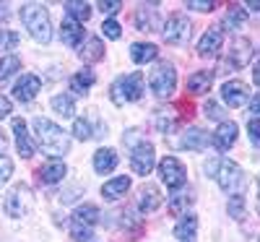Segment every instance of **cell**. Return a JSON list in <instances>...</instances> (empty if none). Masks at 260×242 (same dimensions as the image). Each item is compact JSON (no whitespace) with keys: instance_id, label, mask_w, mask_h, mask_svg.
<instances>
[{"instance_id":"obj_37","label":"cell","mask_w":260,"mask_h":242,"mask_svg":"<svg viewBox=\"0 0 260 242\" xmlns=\"http://www.w3.org/2000/svg\"><path fill=\"white\" fill-rule=\"evenodd\" d=\"M102 34H104L107 39H120V37H122V26L117 24L115 18H107L104 24H102Z\"/></svg>"},{"instance_id":"obj_40","label":"cell","mask_w":260,"mask_h":242,"mask_svg":"<svg viewBox=\"0 0 260 242\" xmlns=\"http://www.w3.org/2000/svg\"><path fill=\"white\" fill-rule=\"evenodd\" d=\"M104 16H115V13H120V8H122V3L120 0H102V3L96 6Z\"/></svg>"},{"instance_id":"obj_30","label":"cell","mask_w":260,"mask_h":242,"mask_svg":"<svg viewBox=\"0 0 260 242\" xmlns=\"http://www.w3.org/2000/svg\"><path fill=\"white\" fill-rule=\"evenodd\" d=\"M245 21H247V11H245L242 6H229V11H226V16H224V26H226L229 32L242 29Z\"/></svg>"},{"instance_id":"obj_28","label":"cell","mask_w":260,"mask_h":242,"mask_svg":"<svg viewBox=\"0 0 260 242\" xmlns=\"http://www.w3.org/2000/svg\"><path fill=\"white\" fill-rule=\"evenodd\" d=\"M94 81H96V76H94V71H89V68H83V71H78L73 78H71V92L73 94H78V97H83L86 92L94 86Z\"/></svg>"},{"instance_id":"obj_23","label":"cell","mask_w":260,"mask_h":242,"mask_svg":"<svg viewBox=\"0 0 260 242\" xmlns=\"http://www.w3.org/2000/svg\"><path fill=\"white\" fill-rule=\"evenodd\" d=\"M156 57H159V47L151 45V42H136V45L130 47V60L138 63V65H146Z\"/></svg>"},{"instance_id":"obj_46","label":"cell","mask_w":260,"mask_h":242,"mask_svg":"<svg viewBox=\"0 0 260 242\" xmlns=\"http://www.w3.org/2000/svg\"><path fill=\"white\" fill-rule=\"evenodd\" d=\"M0 18H3V21L8 18V11H6V6H0Z\"/></svg>"},{"instance_id":"obj_10","label":"cell","mask_w":260,"mask_h":242,"mask_svg":"<svg viewBox=\"0 0 260 242\" xmlns=\"http://www.w3.org/2000/svg\"><path fill=\"white\" fill-rule=\"evenodd\" d=\"M250 57H252V47H250V42L247 39H234L232 42V47H229V52H226V57L221 60V71L224 73H229V71H240V68H245V65L250 63Z\"/></svg>"},{"instance_id":"obj_44","label":"cell","mask_w":260,"mask_h":242,"mask_svg":"<svg viewBox=\"0 0 260 242\" xmlns=\"http://www.w3.org/2000/svg\"><path fill=\"white\" fill-rule=\"evenodd\" d=\"M250 112H255V117H260V92L250 99Z\"/></svg>"},{"instance_id":"obj_16","label":"cell","mask_w":260,"mask_h":242,"mask_svg":"<svg viewBox=\"0 0 260 242\" xmlns=\"http://www.w3.org/2000/svg\"><path fill=\"white\" fill-rule=\"evenodd\" d=\"M13 136H16V148H18V154L24 159H31L34 157V143H31V138H29V130H26V123H24V117H13Z\"/></svg>"},{"instance_id":"obj_24","label":"cell","mask_w":260,"mask_h":242,"mask_svg":"<svg viewBox=\"0 0 260 242\" xmlns=\"http://www.w3.org/2000/svg\"><path fill=\"white\" fill-rule=\"evenodd\" d=\"M60 37H62V42H65L68 47H78L81 42H83V29H81L78 21L65 18V21H62V26H60Z\"/></svg>"},{"instance_id":"obj_12","label":"cell","mask_w":260,"mask_h":242,"mask_svg":"<svg viewBox=\"0 0 260 242\" xmlns=\"http://www.w3.org/2000/svg\"><path fill=\"white\" fill-rule=\"evenodd\" d=\"M221 99L232 107V109H240L250 102V86L240 78H234V81H226L221 86Z\"/></svg>"},{"instance_id":"obj_41","label":"cell","mask_w":260,"mask_h":242,"mask_svg":"<svg viewBox=\"0 0 260 242\" xmlns=\"http://www.w3.org/2000/svg\"><path fill=\"white\" fill-rule=\"evenodd\" d=\"M247 136H250L252 143L260 146V117H250L247 120Z\"/></svg>"},{"instance_id":"obj_5","label":"cell","mask_w":260,"mask_h":242,"mask_svg":"<svg viewBox=\"0 0 260 242\" xmlns=\"http://www.w3.org/2000/svg\"><path fill=\"white\" fill-rule=\"evenodd\" d=\"M148 86H151V92H154L159 99H169L172 94H175L177 89V71H175V65L161 60L156 63V68L148 73Z\"/></svg>"},{"instance_id":"obj_7","label":"cell","mask_w":260,"mask_h":242,"mask_svg":"<svg viewBox=\"0 0 260 242\" xmlns=\"http://www.w3.org/2000/svg\"><path fill=\"white\" fill-rule=\"evenodd\" d=\"M34 206V195L29 190V185H13L6 195V201H3V208L11 219H21V216H26Z\"/></svg>"},{"instance_id":"obj_33","label":"cell","mask_w":260,"mask_h":242,"mask_svg":"<svg viewBox=\"0 0 260 242\" xmlns=\"http://www.w3.org/2000/svg\"><path fill=\"white\" fill-rule=\"evenodd\" d=\"M18 68H21V60L16 55H3L0 57V83H6Z\"/></svg>"},{"instance_id":"obj_9","label":"cell","mask_w":260,"mask_h":242,"mask_svg":"<svg viewBox=\"0 0 260 242\" xmlns=\"http://www.w3.org/2000/svg\"><path fill=\"white\" fill-rule=\"evenodd\" d=\"M159 177H161V183H164L167 188L180 190V188L187 183V169H185V164H182L177 157H164V159L159 162Z\"/></svg>"},{"instance_id":"obj_20","label":"cell","mask_w":260,"mask_h":242,"mask_svg":"<svg viewBox=\"0 0 260 242\" xmlns=\"http://www.w3.org/2000/svg\"><path fill=\"white\" fill-rule=\"evenodd\" d=\"M175 237L177 242H195V237H198V216L195 214L180 216V222L175 227Z\"/></svg>"},{"instance_id":"obj_2","label":"cell","mask_w":260,"mask_h":242,"mask_svg":"<svg viewBox=\"0 0 260 242\" xmlns=\"http://www.w3.org/2000/svg\"><path fill=\"white\" fill-rule=\"evenodd\" d=\"M211 177L219 183V188L229 195H242L245 193V185H247V177L245 172L240 169V164H234L224 157H216V169Z\"/></svg>"},{"instance_id":"obj_4","label":"cell","mask_w":260,"mask_h":242,"mask_svg":"<svg viewBox=\"0 0 260 242\" xmlns=\"http://www.w3.org/2000/svg\"><path fill=\"white\" fill-rule=\"evenodd\" d=\"M143 97V73L141 71H133L127 76H120L112 89H110V99L117 104V107H125L127 102H138Z\"/></svg>"},{"instance_id":"obj_6","label":"cell","mask_w":260,"mask_h":242,"mask_svg":"<svg viewBox=\"0 0 260 242\" xmlns=\"http://www.w3.org/2000/svg\"><path fill=\"white\" fill-rule=\"evenodd\" d=\"M99 208L94 206V203H83V206H78L76 211H73V219H71V234H73V239L76 242H89L94 234H91V229H94V224L99 222Z\"/></svg>"},{"instance_id":"obj_39","label":"cell","mask_w":260,"mask_h":242,"mask_svg":"<svg viewBox=\"0 0 260 242\" xmlns=\"http://www.w3.org/2000/svg\"><path fill=\"white\" fill-rule=\"evenodd\" d=\"M13 174V162L8 157H0V188H3Z\"/></svg>"},{"instance_id":"obj_38","label":"cell","mask_w":260,"mask_h":242,"mask_svg":"<svg viewBox=\"0 0 260 242\" xmlns=\"http://www.w3.org/2000/svg\"><path fill=\"white\" fill-rule=\"evenodd\" d=\"M203 115L208 117V120H221L224 123V109H221V104H216V102H206L203 104Z\"/></svg>"},{"instance_id":"obj_29","label":"cell","mask_w":260,"mask_h":242,"mask_svg":"<svg viewBox=\"0 0 260 242\" xmlns=\"http://www.w3.org/2000/svg\"><path fill=\"white\" fill-rule=\"evenodd\" d=\"M94 123H96V117H76V120H73V136H76L78 141H91V138H96L99 133L94 130Z\"/></svg>"},{"instance_id":"obj_19","label":"cell","mask_w":260,"mask_h":242,"mask_svg":"<svg viewBox=\"0 0 260 242\" xmlns=\"http://www.w3.org/2000/svg\"><path fill=\"white\" fill-rule=\"evenodd\" d=\"M161 206V193L156 185L146 183L141 190H138V211L141 214H154L156 208Z\"/></svg>"},{"instance_id":"obj_3","label":"cell","mask_w":260,"mask_h":242,"mask_svg":"<svg viewBox=\"0 0 260 242\" xmlns=\"http://www.w3.org/2000/svg\"><path fill=\"white\" fill-rule=\"evenodd\" d=\"M21 21H24V26L29 29L31 39L42 42V45H47V42L52 39L50 13L42 6H24V8H21Z\"/></svg>"},{"instance_id":"obj_1","label":"cell","mask_w":260,"mask_h":242,"mask_svg":"<svg viewBox=\"0 0 260 242\" xmlns=\"http://www.w3.org/2000/svg\"><path fill=\"white\" fill-rule=\"evenodd\" d=\"M31 128H34V136H37V143L39 148L50 154L52 159L62 157V154L71 151V136L65 133L60 125H55L52 120L47 117H34L31 120Z\"/></svg>"},{"instance_id":"obj_22","label":"cell","mask_w":260,"mask_h":242,"mask_svg":"<svg viewBox=\"0 0 260 242\" xmlns=\"http://www.w3.org/2000/svg\"><path fill=\"white\" fill-rule=\"evenodd\" d=\"M117 162H120V157H117L115 148H99V151L94 154V169H96L99 174H110V172L117 167Z\"/></svg>"},{"instance_id":"obj_32","label":"cell","mask_w":260,"mask_h":242,"mask_svg":"<svg viewBox=\"0 0 260 242\" xmlns=\"http://www.w3.org/2000/svg\"><path fill=\"white\" fill-rule=\"evenodd\" d=\"M52 109L57 115H62V117H73L76 115V104H73V99L68 97V94H57V97H52Z\"/></svg>"},{"instance_id":"obj_21","label":"cell","mask_w":260,"mask_h":242,"mask_svg":"<svg viewBox=\"0 0 260 242\" xmlns=\"http://www.w3.org/2000/svg\"><path fill=\"white\" fill-rule=\"evenodd\" d=\"M177 146L180 148H187V151H203L208 146V136L203 133L201 128H187L185 133H182V138L177 141Z\"/></svg>"},{"instance_id":"obj_14","label":"cell","mask_w":260,"mask_h":242,"mask_svg":"<svg viewBox=\"0 0 260 242\" xmlns=\"http://www.w3.org/2000/svg\"><path fill=\"white\" fill-rule=\"evenodd\" d=\"M65 174H68V167H65L62 159H50L37 169V177H39L42 185H55L65 177Z\"/></svg>"},{"instance_id":"obj_42","label":"cell","mask_w":260,"mask_h":242,"mask_svg":"<svg viewBox=\"0 0 260 242\" xmlns=\"http://www.w3.org/2000/svg\"><path fill=\"white\" fill-rule=\"evenodd\" d=\"M185 8H192V11H213L216 3H213V0H208V3H203V0H187Z\"/></svg>"},{"instance_id":"obj_11","label":"cell","mask_w":260,"mask_h":242,"mask_svg":"<svg viewBox=\"0 0 260 242\" xmlns=\"http://www.w3.org/2000/svg\"><path fill=\"white\" fill-rule=\"evenodd\" d=\"M154 164H156L154 146H151L148 141H138L136 148H133V154H130V169H133L136 174H141V177H146V174H151Z\"/></svg>"},{"instance_id":"obj_27","label":"cell","mask_w":260,"mask_h":242,"mask_svg":"<svg viewBox=\"0 0 260 242\" xmlns=\"http://www.w3.org/2000/svg\"><path fill=\"white\" fill-rule=\"evenodd\" d=\"M127 190H130V177L127 174L125 177H115V180L102 185V195L107 198V201H117V198H122Z\"/></svg>"},{"instance_id":"obj_18","label":"cell","mask_w":260,"mask_h":242,"mask_svg":"<svg viewBox=\"0 0 260 242\" xmlns=\"http://www.w3.org/2000/svg\"><path fill=\"white\" fill-rule=\"evenodd\" d=\"M221 45H224V29L213 26V29H208V32L201 37V42H198V55L211 57V55H216V52L221 50Z\"/></svg>"},{"instance_id":"obj_47","label":"cell","mask_w":260,"mask_h":242,"mask_svg":"<svg viewBox=\"0 0 260 242\" xmlns=\"http://www.w3.org/2000/svg\"><path fill=\"white\" fill-rule=\"evenodd\" d=\"M257 214H260V177H257Z\"/></svg>"},{"instance_id":"obj_43","label":"cell","mask_w":260,"mask_h":242,"mask_svg":"<svg viewBox=\"0 0 260 242\" xmlns=\"http://www.w3.org/2000/svg\"><path fill=\"white\" fill-rule=\"evenodd\" d=\"M8 115H11V99L0 94V120H3V117H8Z\"/></svg>"},{"instance_id":"obj_45","label":"cell","mask_w":260,"mask_h":242,"mask_svg":"<svg viewBox=\"0 0 260 242\" xmlns=\"http://www.w3.org/2000/svg\"><path fill=\"white\" fill-rule=\"evenodd\" d=\"M245 8H250V11H255V13H260V3H247Z\"/></svg>"},{"instance_id":"obj_25","label":"cell","mask_w":260,"mask_h":242,"mask_svg":"<svg viewBox=\"0 0 260 242\" xmlns=\"http://www.w3.org/2000/svg\"><path fill=\"white\" fill-rule=\"evenodd\" d=\"M213 71H195L190 78H187V92L190 94H206L213 83Z\"/></svg>"},{"instance_id":"obj_8","label":"cell","mask_w":260,"mask_h":242,"mask_svg":"<svg viewBox=\"0 0 260 242\" xmlns=\"http://www.w3.org/2000/svg\"><path fill=\"white\" fill-rule=\"evenodd\" d=\"M190 34H192V26H190V21L182 13H172L161 24V37H164L167 45L182 47V45L190 42Z\"/></svg>"},{"instance_id":"obj_35","label":"cell","mask_w":260,"mask_h":242,"mask_svg":"<svg viewBox=\"0 0 260 242\" xmlns=\"http://www.w3.org/2000/svg\"><path fill=\"white\" fill-rule=\"evenodd\" d=\"M154 123H156V128H159V133H172L175 130V125H177V117L172 115V109H159L156 112V117H154Z\"/></svg>"},{"instance_id":"obj_34","label":"cell","mask_w":260,"mask_h":242,"mask_svg":"<svg viewBox=\"0 0 260 242\" xmlns=\"http://www.w3.org/2000/svg\"><path fill=\"white\" fill-rule=\"evenodd\" d=\"M65 13H68V18L83 24V21H89V16H91V6L89 3H65Z\"/></svg>"},{"instance_id":"obj_15","label":"cell","mask_w":260,"mask_h":242,"mask_svg":"<svg viewBox=\"0 0 260 242\" xmlns=\"http://www.w3.org/2000/svg\"><path fill=\"white\" fill-rule=\"evenodd\" d=\"M39 92H42V81H39L37 76H31V73L21 76V78L16 81V86H13V97H16L18 102H31Z\"/></svg>"},{"instance_id":"obj_36","label":"cell","mask_w":260,"mask_h":242,"mask_svg":"<svg viewBox=\"0 0 260 242\" xmlns=\"http://www.w3.org/2000/svg\"><path fill=\"white\" fill-rule=\"evenodd\" d=\"M226 208H229V216L234 219V222H242L245 219V198L242 195H232Z\"/></svg>"},{"instance_id":"obj_13","label":"cell","mask_w":260,"mask_h":242,"mask_svg":"<svg viewBox=\"0 0 260 242\" xmlns=\"http://www.w3.org/2000/svg\"><path fill=\"white\" fill-rule=\"evenodd\" d=\"M237 133H240V128H237V123L232 120H224L219 123V128H216V133H213V146L216 151H229L234 143H237Z\"/></svg>"},{"instance_id":"obj_48","label":"cell","mask_w":260,"mask_h":242,"mask_svg":"<svg viewBox=\"0 0 260 242\" xmlns=\"http://www.w3.org/2000/svg\"><path fill=\"white\" fill-rule=\"evenodd\" d=\"M0 148H3V138H0Z\"/></svg>"},{"instance_id":"obj_31","label":"cell","mask_w":260,"mask_h":242,"mask_svg":"<svg viewBox=\"0 0 260 242\" xmlns=\"http://www.w3.org/2000/svg\"><path fill=\"white\" fill-rule=\"evenodd\" d=\"M192 201H195V198H192L190 190H187V193H175V195L169 198V211L175 214V216H185L187 208L192 206Z\"/></svg>"},{"instance_id":"obj_17","label":"cell","mask_w":260,"mask_h":242,"mask_svg":"<svg viewBox=\"0 0 260 242\" xmlns=\"http://www.w3.org/2000/svg\"><path fill=\"white\" fill-rule=\"evenodd\" d=\"M136 26L141 32H156L161 26V18L156 13V3H151V6L141 3L138 6V11H136Z\"/></svg>"},{"instance_id":"obj_26","label":"cell","mask_w":260,"mask_h":242,"mask_svg":"<svg viewBox=\"0 0 260 242\" xmlns=\"http://www.w3.org/2000/svg\"><path fill=\"white\" fill-rule=\"evenodd\" d=\"M78 55H81L83 63H96V60H102V57H104V45H102V39H99V37H89V39H86L83 45H81Z\"/></svg>"}]
</instances>
